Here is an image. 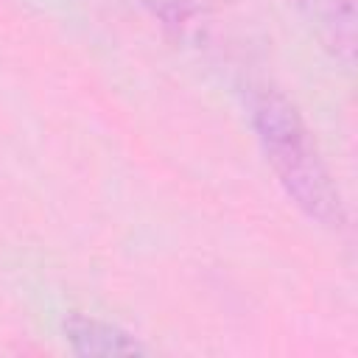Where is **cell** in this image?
<instances>
[{"instance_id": "cell-1", "label": "cell", "mask_w": 358, "mask_h": 358, "mask_svg": "<svg viewBox=\"0 0 358 358\" xmlns=\"http://www.w3.org/2000/svg\"><path fill=\"white\" fill-rule=\"evenodd\" d=\"M255 123L260 140L266 143L271 165L277 168L282 185L296 199V204H302L310 215L322 221H333V215L338 213L327 176L316 154L310 151V143L294 109L277 95H263L255 106Z\"/></svg>"}, {"instance_id": "cell-2", "label": "cell", "mask_w": 358, "mask_h": 358, "mask_svg": "<svg viewBox=\"0 0 358 358\" xmlns=\"http://www.w3.org/2000/svg\"><path fill=\"white\" fill-rule=\"evenodd\" d=\"M64 333L78 355H140L143 352V347L126 330L101 319L70 316L64 322Z\"/></svg>"}]
</instances>
